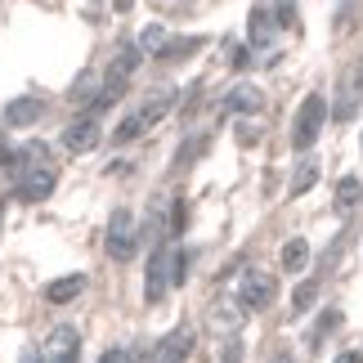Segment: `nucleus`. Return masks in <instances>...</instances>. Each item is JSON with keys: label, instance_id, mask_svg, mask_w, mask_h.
<instances>
[{"label": "nucleus", "instance_id": "1", "mask_svg": "<svg viewBox=\"0 0 363 363\" xmlns=\"http://www.w3.org/2000/svg\"><path fill=\"white\" fill-rule=\"evenodd\" d=\"M323 121H328V104H323V94H310L301 108H296V121H291V144L296 148H310L318 130H323Z\"/></svg>", "mask_w": 363, "mask_h": 363}, {"label": "nucleus", "instance_id": "2", "mask_svg": "<svg viewBox=\"0 0 363 363\" xmlns=\"http://www.w3.org/2000/svg\"><path fill=\"white\" fill-rule=\"evenodd\" d=\"M139 247V229H135V216L125 211H113V220H108V256L113 260H130Z\"/></svg>", "mask_w": 363, "mask_h": 363}, {"label": "nucleus", "instance_id": "3", "mask_svg": "<svg viewBox=\"0 0 363 363\" xmlns=\"http://www.w3.org/2000/svg\"><path fill=\"white\" fill-rule=\"evenodd\" d=\"M274 291H278V283H274L269 274L251 269V274H242V287H238V305H242V310H264V305L274 301Z\"/></svg>", "mask_w": 363, "mask_h": 363}, {"label": "nucleus", "instance_id": "4", "mask_svg": "<svg viewBox=\"0 0 363 363\" xmlns=\"http://www.w3.org/2000/svg\"><path fill=\"white\" fill-rule=\"evenodd\" d=\"M166 287H171V256H166V251L157 247V251H152V260H148V283H144V301H148V305H162Z\"/></svg>", "mask_w": 363, "mask_h": 363}, {"label": "nucleus", "instance_id": "5", "mask_svg": "<svg viewBox=\"0 0 363 363\" xmlns=\"http://www.w3.org/2000/svg\"><path fill=\"white\" fill-rule=\"evenodd\" d=\"M45 350H50V363H77V350H81V332H77L72 323H59V328L50 332Z\"/></svg>", "mask_w": 363, "mask_h": 363}, {"label": "nucleus", "instance_id": "6", "mask_svg": "<svg viewBox=\"0 0 363 363\" xmlns=\"http://www.w3.org/2000/svg\"><path fill=\"white\" fill-rule=\"evenodd\" d=\"M54 193V171L50 166H32V171L18 175V198L23 202H45Z\"/></svg>", "mask_w": 363, "mask_h": 363}, {"label": "nucleus", "instance_id": "7", "mask_svg": "<svg viewBox=\"0 0 363 363\" xmlns=\"http://www.w3.org/2000/svg\"><path fill=\"white\" fill-rule=\"evenodd\" d=\"M193 350V332L189 328H175L171 337L157 341V350H152V363H184V354Z\"/></svg>", "mask_w": 363, "mask_h": 363}, {"label": "nucleus", "instance_id": "8", "mask_svg": "<svg viewBox=\"0 0 363 363\" xmlns=\"http://www.w3.org/2000/svg\"><path fill=\"white\" fill-rule=\"evenodd\" d=\"M63 144L72 148V152H90L94 144H99V121H94V117H77L72 125H67Z\"/></svg>", "mask_w": 363, "mask_h": 363}, {"label": "nucleus", "instance_id": "9", "mask_svg": "<svg viewBox=\"0 0 363 363\" xmlns=\"http://www.w3.org/2000/svg\"><path fill=\"white\" fill-rule=\"evenodd\" d=\"M40 117H45V99H9L5 104V125H36Z\"/></svg>", "mask_w": 363, "mask_h": 363}, {"label": "nucleus", "instance_id": "10", "mask_svg": "<svg viewBox=\"0 0 363 363\" xmlns=\"http://www.w3.org/2000/svg\"><path fill=\"white\" fill-rule=\"evenodd\" d=\"M359 99H363V72L354 67L350 77L341 81V99H337V121H350L359 113Z\"/></svg>", "mask_w": 363, "mask_h": 363}, {"label": "nucleus", "instance_id": "11", "mask_svg": "<svg viewBox=\"0 0 363 363\" xmlns=\"http://www.w3.org/2000/svg\"><path fill=\"white\" fill-rule=\"evenodd\" d=\"M81 291H86V274H63V278H54L45 287V301L50 305H67V301H77Z\"/></svg>", "mask_w": 363, "mask_h": 363}, {"label": "nucleus", "instance_id": "12", "mask_svg": "<svg viewBox=\"0 0 363 363\" xmlns=\"http://www.w3.org/2000/svg\"><path fill=\"white\" fill-rule=\"evenodd\" d=\"M225 108H229V113H260V108H264V94H260L256 86H247V81H242V86H233V90H229Z\"/></svg>", "mask_w": 363, "mask_h": 363}, {"label": "nucleus", "instance_id": "13", "mask_svg": "<svg viewBox=\"0 0 363 363\" xmlns=\"http://www.w3.org/2000/svg\"><path fill=\"white\" fill-rule=\"evenodd\" d=\"M274 13L269 9H264V5H256V9H251V23H247V32H251V45H256V50H264V45H269V40H274Z\"/></svg>", "mask_w": 363, "mask_h": 363}, {"label": "nucleus", "instance_id": "14", "mask_svg": "<svg viewBox=\"0 0 363 363\" xmlns=\"http://www.w3.org/2000/svg\"><path fill=\"white\" fill-rule=\"evenodd\" d=\"M211 328H220V332H238V328H242V305H238V301H220L216 310H211Z\"/></svg>", "mask_w": 363, "mask_h": 363}, {"label": "nucleus", "instance_id": "15", "mask_svg": "<svg viewBox=\"0 0 363 363\" xmlns=\"http://www.w3.org/2000/svg\"><path fill=\"white\" fill-rule=\"evenodd\" d=\"M171 108H175V90H162V94H152V99L144 104V108H139V121H144V125H152V121H162L166 113H171Z\"/></svg>", "mask_w": 363, "mask_h": 363}, {"label": "nucleus", "instance_id": "16", "mask_svg": "<svg viewBox=\"0 0 363 363\" xmlns=\"http://www.w3.org/2000/svg\"><path fill=\"white\" fill-rule=\"evenodd\" d=\"M139 54H144L139 45H121V50H117V63H113V72H108V81H117V86H125V77H130L135 67H139Z\"/></svg>", "mask_w": 363, "mask_h": 363}, {"label": "nucleus", "instance_id": "17", "mask_svg": "<svg viewBox=\"0 0 363 363\" xmlns=\"http://www.w3.org/2000/svg\"><path fill=\"white\" fill-rule=\"evenodd\" d=\"M305 264H310V242H305V238H291V242L283 247V269L301 274Z\"/></svg>", "mask_w": 363, "mask_h": 363}, {"label": "nucleus", "instance_id": "18", "mask_svg": "<svg viewBox=\"0 0 363 363\" xmlns=\"http://www.w3.org/2000/svg\"><path fill=\"white\" fill-rule=\"evenodd\" d=\"M359 198H363V184H359L354 175L337 179V211H354V206H359Z\"/></svg>", "mask_w": 363, "mask_h": 363}, {"label": "nucleus", "instance_id": "19", "mask_svg": "<svg viewBox=\"0 0 363 363\" xmlns=\"http://www.w3.org/2000/svg\"><path fill=\"white\" fill-rule=\"evenodd\" d=\"M314 179H318V162L314 157H301V166H296V175H291V193H310L314 189Z\"/></svg>", "mask_w": 363, "mask_h": 363}, {"label": "nucleus", "instance_id": "20", "mask_svg": "<svg viewBox=\"0 0 363 363\" xmlns=\"http://www.w3.org/2000/svg\"><path fill=\"white\" fill-rule=\"evenodd\" d=\"M166 45H171V36H166L162 23L144 27V36H139V50H144V54H166Z\"/></svg>", "mask_w": 363, "mask_h": 363}, {"label": "nucleus", "instance_id": "21", "mask_svg": "<svg viewBox=\"0 0 363 363\" xmlns=\"http://www.w3.org/2000/svg\"><path fill=\"white\" fill-rule=\"evenodd\" d=\"M332 328H341V310H328L323 318H318V328L310 332V350H318V345H323V337H328Z\"/></svg>", "mask_w": 363, "mask_h": 363}, {"label": "nucleus", "instance_id": "22", "mask_svg": "<svg viewBox=\"0 0 363 363\" xmlns=\"http://www.w3.org/2000/svg\"><path fill=\"white\" fill-rule=\"evenodd\" d=\"M314 296H318V283L310 278V283H301L296 291H291V310H296V314H305V310L314 305Z\"/></svg>", "mask_w": 363, "mask_h": 363}, {"label": "nucleus", "instance_id": "23", "mask_svg": "<svg viewBox=\"0 0 363 363\" xmlns=\"http://www.w3.org/2000/svg\"><path fill=\"white\" fill-rule=\"evenodd\" d=\"M144 130H148V125L139 121V117H125V121L117 125V130H113V139H117V144H130V139H139Z\"/></svg>", "mask_w": 363, "mask_h": 363}, {"label": "nucleus", "instance_id": "24", "mask_svg": "<svg viewBox=\"0 0 363 363\" xmlns=\"http://www.w3.org/2000/svg\"><path fill=\"white\" fill-rule=\"evenodd\" d=\"M278 23L296 27V0H278Z\"/></svg>", "mask_w": 363, "mask_h": 363}, {"label": "nucleus", "instance_id": "25", "mask_svg": "<svg viewBox=\"0 0 363 363\" xmlns=\"http://www.w3.org/2000/svg\"><path fill=\"white\" fill-rule=\"evenodd\" d=\"M99 363H135V354L117 345V350H104V359H99Z\"/></svg>", "mask_w": 363, "mask_h": 363}, {"label": "nucleus", "instance_id": "26", "mask_svg": "<svg viewBox=\"0 0 363 363\" xmlns=\"http://www.w3.org/2000/svg\"><path fill=\"white\" fill-rule=\"evenodd\" d=\"M220 359H225V363H238V359H242V345H238V341H229V345H225V354H220Z\"/></svg>", "mask_w": 363, "mask_h": 363}, {"label": "nucleus", "instance_id": "27", "mask_svg": "<svg viewBox=\"0 0 363 363\" xmlns=\"http://www.w3.org/2000/svg\"><path fill=\"white\" fill-rule=\"evenodd\" d=\"M18 363H40V350H36V345H27V350L18 354Z\"/></svg>", "mask_w": 363, "mask_h": 363}, {"label": "nucleus", "instance_id": "28", "mask_svg": "<svg viewBox=\"0 0 363 363\" xmlns=\"http://www.w3.org/2000/svg\"><path fill=\"white\" fill-rule=\"evenodd\" d=\"M337 363H363V354L359 350H345V354H337Z\"/></svg>", "mask_w": 363, "mask_h": 363}, {"label": "nucleus", "instance_id": "29", "mask_svg": "<svg viewBox=\"0 0 363 363\" xmlns=\"http://www.w3.org/2000/svg\"><path fill=\"white\" fill-rule=\"evenodd\" d=\"M113 5H117V9L125 13V9H130V5H135V0H113Z\"/></svg>", "mask_w": 363, "mask_h": 363}, {"label": "nucleus", "instance_id": "30", "mask_svg": "<svg viewBox=\"0 0 363 363\" xmlns=\"http://www.w3.org/2000/svg\"><path fill=\"white\" fill-rule=\"evenodd\" d=\"M0 220H5V198H0Z\"/></svg>", "mask_w": 363, "mask_h": 363}, {"label": "nucleus", "instance_id": "31", "mask_svg": "<svg viewBox=\"0 0 363 363\" xmlns=\"http://www.w3.org/2000/svg\"><path fill=\"white\" fill-rule=\"evenodd\" d=\"M278 363H291V359H287V354H283V359H278Z\"/></svg>", "mask_w": 363, "mask_h": 363}]
</instances>
